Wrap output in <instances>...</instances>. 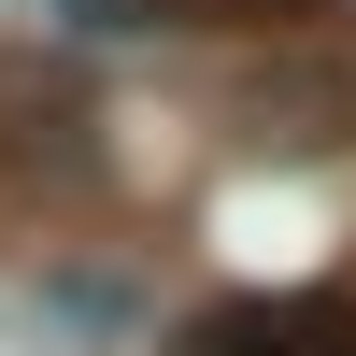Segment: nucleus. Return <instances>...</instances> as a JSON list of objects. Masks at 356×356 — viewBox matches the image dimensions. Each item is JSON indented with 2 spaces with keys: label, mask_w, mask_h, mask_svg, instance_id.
Masks as SVG:
<instances>
[{
  "label": "nucleus",
  "mask_w": 356,
  "mask_h": 356,
  "mask_svg": "<svg viewBox=\"0 0 356 356\" xmlns=\"http://www.w3.org/2000/svg\"><path fill=\"white\" fill-rule=\"evenodd\" d=\"M200 356H356V300H243L200 328Z\"/></svg>",
  "instance_id": "f257e3e1"
}]
</instances>
